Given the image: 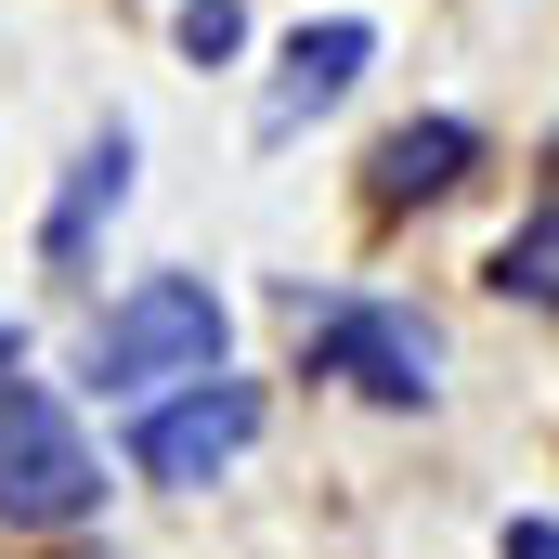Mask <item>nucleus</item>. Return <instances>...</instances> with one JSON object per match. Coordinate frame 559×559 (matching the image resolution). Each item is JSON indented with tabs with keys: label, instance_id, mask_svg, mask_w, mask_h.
I'll use <instances>...</instances> for the list:
<instances>
[{
	"label": "nucleus",
	"instance_id": "nucleus-1",
	"mask_svg": "<svg viewBox=\"0 0 559 559\" xmlns=\"http://www.w3.org/2000/svg\"><path fill=\"white\" fill-rule=\"evenodd\" d=\"M222 338H235V312H222V286H209V274H143L131 299H105V312H92L79 378H92L105 404H156V391L209 378V365H222Z\"/></svg>",
	"mask_w": 559,
	"mask_h": 559
},
{
	"label": "nucleus",
	"instance_id": "nucleus-2",
	"mask_svg": "<svg viewBox=\"0 0 559 559\" xmlns=\"http://www.w3.org/2000/svg\"><path fill=\"white\" fill-rule=\"evenodd\" d=\"M92 508H105V455H92V429L66 417L39 378L0 365V521H13V534H79Z\"/></svg>",
	"mask_w": 559,
	"mask_h": 559
},
{
	"label": "nucleus",
	"instance_id": "nucleus-3",
	"mask_svg": "<svg viewBox=\"0 0 559 559\" xmlns=\"http://www.w3.org/2000/svg\"><path fill=\"white\" fill-rule=\"evenodd\" d=\"M299 312V352H312V378H352L365 404H391V417H417L429 391H442V338H429L404 299H286Z\"/></svg>",
	"mask_w": 559,
	"mask_h": 559
},
{
	"label": "nucleus",
	"instance_id": "nucleus-4",
	"mask_svg": "<svg viewBox=\"0 0 559 559\" xmlns=\"http://www.w3.org/2000/svg\"><path fill=\"white\" fill-rule=\"evenodd\" d=\"M248 442H261V391L209 365V378L156 391V404L131 417V468H143V481H169V495H195V481H222Z\"/></svg>",
	"mask_w": 559,
	"mask_h": 559
},
{
	"label": "nucleus",
	"instance_id": "nucleus-5",
	"mask_svg": "<svg viewBox=\"0 0 559 559\" xmlns=\"http://www.w3.org/2000/svg\"><path fill=\"white\" fill-rule=\"evenodd\" d=\"M365 66H378V26H365V13H312V26L274 52V79H261V143L312 131V118H325V105H338Z\"/></svg>",
	"mask_w": 559,
	"mask_h": 559
},
{
	"label": "nucleus",
	"instance_id": "nucleus-6",
	"mask_svg": "<svg viewBox=\"0 0 559 559\" xmlns=\"http://www.w3.org/2000/svg\"><path fill=\"white\" fill-rule=\"evenodd\" d=\"M468 169H481V131H468V118H404V131L365 156V209H378V222H404V209H442Z\"/></svg>",
	"mask_w": 559,
	"mask_h": 559
},
{
	"label": "nucleus",
	"instance_id": "nucleus-7",
	"mask_svg": "<svg viewBox=\"0 0 559 559\" xmlns=\"http://www.w3.org/2000/svg\"><path fill=\"white\" fill-rule=\"evenodd\" d=\"M131 209V118H105V131L66 156V182H52V222H39V261L52 274H79L92 261V235Z\"/></svg>",
	"mask_w": 559,
	"mask_h": 559
},
{
	"label": "nucleus",
	"instance_id": "nucleus-8",
	"mask_svg": "<svg viewBox=\"0 0 559 559\" xmlns=\"http://www.w3.org/2000/svg\"><path fill=\"white\" fill-rule=\"evenodd\" d=\"M481 286H495V299H534V312H559V195H547V209H521V222L495 235Z\"/></svg>",
	"mask_w": 559,
	"mask_h": 559
},
{
	"label": "nucleus",
	"instance_id": "nucleus-9",
	"mask_svg": "<svg viewBox=\"0 0 559 559\" xmlns=\"http://www.w3.org/2000/svg\"><path fill=\"white\" fill-rule=\"evenodd\" d=\"M169 39H182V66H235L248 52V0H182Z\"/></svg>",
	"mask_w": 559,
	"mask_h": 559
},
{
	"label": "nucleus",
	"instance_id": "nucleus-10",
	"mask_svg": "<svg viewBox=\"0 0 559 559\" xmlns=\"http://www.w3.org/2000/svg\"><path fill=\"white\" fill-rule=\"evenodd\" d=\"M495 559H559V521H508V534H495Z\"/></svg>",
	"mask_w": 559,
	"mask_h": 559
},
{
	"label": "nucleus",
	"instance_id": "nucleus-11",
	"mask_svg": "<svg viewBox=\"0 0 559 559\" xmlns=\"http://www.w3.org/2000/svg\"><path fill=\"white\" fill-rule=\"evenodd\" d=\"M0 365H26V338H13V325H0Z\"/></svg>",
	"mask_w": 559,
	"mask_h": 559
}]
</instances>
